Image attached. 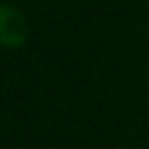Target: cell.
Listing matches in <instances>:
<instances>
[{
    "mask_svg": "<svg viewBox=\"0 0 149 149\" xmlns=\"http://www.w3.org/2000/svg\"><path fill=\"white\" fill-rule=\"evenodd\" d=\"M0 37L8 47H16L26 39V21L10 5H3V10H0Z\"/></svg>",
    "mask_w": 149,
    "mask_h": 149,
    "instance_id": "cell-1",
    "label": "cell"
}]
</instances>
